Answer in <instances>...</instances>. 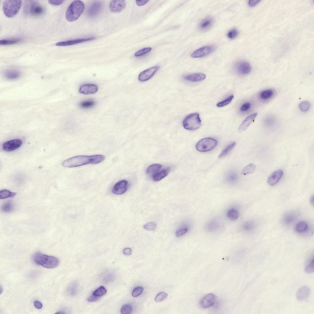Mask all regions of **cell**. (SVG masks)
I'll return each instance as SVG.
<instances>
[{
    "label": "cell",
    "instance_id": "37",
    "mask_svg": "<svg viewBox=\"0 0 314 314\" xmlns=\"http://www.w3.org/2000/svg\"><path fill=\"white\" fill-rule=\"evenodd\" d=\"M107 292V291L105 288L103 286H101L93 292V294L101 297L102 296L106 294Z\"/></svg>",
    "mask_w": 314,
    "mask_h": 314
},
{
    "label": "cell",
    "instance_id": "58",
    "mask_svg": "<svg viewBox=\"0 0 314 314\" xmlns=\"http://www.w3.org/2000/svg\"><path fill=\"white\" fill-rule=\"evenodd\" d=\"M0 289H1L0 291H1V294L3 291V288L1 285V286H0Z\"/></svg>",
    "mask_w": 314,
    "mask_h": 314
},
{
    "label": "cell",
    "instance_id": "24",
    "mask_svg": "<svg viewBox=\"0 0 314 314\" xmlns=\"http://www.w3.org/2000/svg\"><path fill=\"white\" fill-rule=\"evenodd\" d=\"M308 225L307 223L304 221L298 222L295 227V230L296 232L299 233H302L307 231L308 229Z\"/></svg>",
    "mask_w": 314,
    "mask_h": 314
},
{
    "label": "cell",
    "instance_id": "59",
    "mask_svg": "<svg viewBox=\"0 0 314 314\" xmlns=\"http://www.w3.org/2000/svg\"><path fill=\"white\" fill-rule=\"evenodd\" d=\"M56 313H61H61H62V314H64V313H66L63 311H59L57 312Z\"/></svg>",
    "mask_w": 314,
    "mask_h": 314
},
{
    "label": "cell",
    "instance_id": "54",
    "mask_svg": "<svg viewBox=\"0 0 314 314\" xmlns=\"http://www.w3.org/2000/svg\"><path fill=\"white\" fill-rule=\"evenodd\" d=\"M34 305L35 308L38 309H41L43 307L42 303L38 300H35L34 301Z\"/></svg>",
    "mask_w": 314,
    "mask_h": 314
},
{
    "label": "cell",
    "instance_id": "29",
    "mask_svg": "<svg viewBox=\"0 0 314 314\" xmlns=\"http://www.w3.org/2000/svg\"><path fill=\"white\" fill-rule=\"evenodd\" d=\"M314 257L313 256L310 258L305 267V271L306 273L309 274L314 272Z\"/></svg>",
    "mask_w": 314,
    "mask_h": 314
},
{
    "label": "cell",
    "instance_id": "23",
    "mask_svg": "<svg viewBox=\"0 0 314 314\" xmlns=\"http://www.w3.org/2000/svg\"><path fill=\"white\" fill-rule=\"evenodd\" d=\"M4 75L7 79L9 80H16L19 78L21 75V73L18 70L15 69H9L4 73Z\"/></svg>",
    "mask_w": 314,
    "mask_h": 314
},
{
    "label": "cell",
    "instance_id": "6",
    "mask_svg": "<svg viewBox=\"0 0 314 314\" xmlns=\"http://www.w3.org/2000/svg\"><path fill=\"white\" fill-rule=\"evenodd\" d=\"M218 142L210 138L203 139L199 141L196 146L197 150L200 152H206L212 151L217 145Z\"/></svg>",
    "mask_w": 314,
    "mask_h": 314
},
{
    "label": "cell",
    "instance_id": "17",
    "mask_svg": "<svg viewBox=\"0 0 314 314\" xmlns=\"http://www.w3.org/2000/svg\"><path fill=\"white\" fill-rule=\"evenodd\" d=\"M310 289L307 286H303L297 291L296 297L299 301H302L306 300L309 296Z\"/></svg>",
    "mask_w": 314,
    "mask_h": 314
},
{
    "label": "cell",
    "instance_id": "27",
    "mask_svg": "<svg viewBox=\"0 0 314 314\" xmlns=\"http://www.w3.org/2000/svg\"><path fill=\"white\" fill-rule=\"evenodd\" d=\"M162 166L161 164L156 163L152 164L149 166L147 169L146 172L148 174H153L155 173L161 169Z\"/></svg>",
    "mask_w": 314,
    "mask_h": 314
},
{
    "label": "cell",
    "instance_id": "32",
    "mask_svg": "<svg viewBox=\"0 0 314 314\" xmlns=\"http://www.w3.org/2000/svg\"><path fill=\"white\" fill-rule=\"evenodd\" d=\"M256 168L255 164L251 163L246 166L242 170V174L244 175L249 174L255 171Z\"/></svg>",
    "mask_w": 314,
    "mask_h": 314
},
{
    "label": "cell",
    "instance_id": "35",
    "mask_svg": "<svg viewBox=\"0 0 314 314\" xmlns=\"http://www.w3.org/2000/svg\"><path fill=\"white\" fill-rule=\"evenodd\" d=\"M234 98V96L233 95L228 97L225 99L218 103L217 104V106L218 107L221 108L226 106L231 103Z\"/></svg>",
    "mask_w": 314,
    "mask_h": 314
},
{
    "label": "cell",
    "instance_id": "55",
    "mask_svg": "<svg viewBox=\"0 0 314 314\" xmlns=\"http://www.w3.org/2000/svg\"><path fill=\"white\" fill-rule=\"evenodd\" d=\"M254 225L252 223H247L245 226V228L247 230H250L253 228Z\"/></svg>",
    "mask_w": 314,
    "mask_h": 314
},
{
    "label": "cell",
    "instance_id": "5",
    "mask_svg": "<svg viewBox=\"0 0 314 314\" xmlns=\"http://www.w3.org/2000/svg\"><path fill=\"white\" fill-rule=\"evenodd\" d=\"M184 127L186 130H194L199 128L201 125V120L200 114L194 113L187 116L183 122Z\"/></svg>",
    "mask_w": 314,
    "mask_h": 314
},
{
    "label": "cell",
    "instance_id": "48",
    "mask_svg": "<svg viewBox=\"0 0 314 314\" xmlns=\"http://www.w3.org/2000/svg\"><path fill=\"white\" fill-rule=\"evenodd\" d=\"M251 107V104L250 102L245 103L242 105L240 108V110L242 111H247L250 109Z\"/></svg>",
    "mask_w": 314,
    "mask_h": 314
},
{
    "label": "cell",
    "instance_id": "36",
    "mask_svg": "<svg viewBox=\"0 0 314 314\" xmlns=\"http://www.w3.org/2000/svg\"><path fill=\"white\" fill-rule=\"evenodd\" d=\"M95 104V102L92 100H88L81 102L80 105L81 107L84 109H88L93 107Z\"/></svg>",
    "mask_w": 314,
    "mask_h": 314
},
{
    "label": "cell",
    "instance_id": "22",
    "mask_svg": "<svg viewBox=\"0 0 314 314\" xmlns=\"http://www.w3.org/2000/svg\"><path fill=\"white\" fill-rule=\"evenodd\" d=\"M171 170L170 168H167L161 170H159L153 175V180L155 181H159L166 177L169 173Z\"/></svg>",
    "mask_w": 314,
    "mask_h": 314
},
{
    "label": "cell",
    "instance_id": "8",
    "mask_svg": "<svg viewBox=\"0 0 314 314\" xmlns=\"http://www.w3.org/2000/svg\"><path fill=\"white\" fill-rule=\"evenodd\" d=\"M23 142L20 139H14L7 141L5 142L2 146L5 151L10 152L17 150L22 145Z\"/></svg>",
    "mask_w": 314,
    "mask_h": 314
},
{
    "label": "cell",
    "instance_id": "14",
    "mask_svg": "<svg viewBox=\"0 0 314 314\" xmlns=\"http://www.w3.org/2000/svg\"><path fill=\"white\" fill-rule=\"evenodd\" d=\"M237 72L243 75H246L249 73L252 68L250 64L247 62L242 61L238 62L235 66Z\"/></svg>",
    "mask_w": 314,
    "mask_h": 314
},
{
    "label": "cell",
    "instance_id": "44",
    "mask_svg": "<svg viewBox=\"0 0 314 314\" xmlns=\"http://www.w3.org/2000/svg\"><path fill=\"white\" fill-rule=\"evenodd\" d=\"M152 48L147 47L143 48L137 52L135 54V56L139 57L145 54L152 50Z\"/></svg>",
    "mask_w": 314,
    "mask_h": 314
},
{
    "label": "cell",
    "instance_id": "13",
    "mask_svg": "<svg viewBox=\"0 0 314 314\" xmlns=\"http://www.w3.org/2000/svg\"><path fill=\"white\" fill-rule=\"evenodd\" d=\"M126 6V2L123 0H113L110 2L109 9L113 13H120L125 9Z\"/></svg>",
    "mask_w": 314,
    "mask_h": 314
},
{
    "label": "cell",
    "instance_id": "53",
    "mask_svg": "<svg viewBox=\"0 0 314 314\" xmlns=\"http://www.w3.org/2000/svg\"><path fill=\"white\" fill-rule=\"evenodd\" d=\"M123 253L124 255L127 256H130L132 253V250L129 248H126L123 250Z\"/></svg>",
    "mask_w": 314,
    "mask_h": 314
},
{
    "label": "cell",
    "instance_id": "10",
    "mask_svg": "<svg viewBox=\"0 0 314 314\" xmlns=\"http://www.w3.org/2000/svg\"><path fill=\"white\" fill-rule=\"evenodd\" d=\"M128 187V181L123 179L116 183L113 187L112 192L116 195H122L127 191Z\"/></svg>",
    "mask_w": 314,
    "mask_h": 314
},
{
    "label": "cell",
    "instance_id": "47",
    "mask_svg": "<svg viewBox=\"0 0 314 314\" xmlns=\"http://www.w3.org/2000/svg\"><path fill=\"white\" fill-rule=\"evenodd\" d=\"M187 228H184L178 230L176 232L175 235L177 237H180L186 234L188 231Z\"/></svg>",
    "mask_w": 314,
    "mask_h": 314
},
{
    "label": "cell",
    "instance_id": "39",
    "mask_svg": "<svg viewBox=\"0 0 314 314\" xmlns=\"http://www.w3.org/2000/svg\"><path fill=\"white\" fill-rule=\"evenodd\" d=\"M168 296V294L165 292H160L156 296L155 299V300L157 303L166 300Z\"/></svg>",
    "mask_w": 314,
    "mask_h": 314
},
{
    "label": "cell",
    "instance_id": "42",
    "mask_svg": "<svg viewBox=\"0 0 314 314\" xmlns=\"http://www.w3.org/2000/svg\"><path fill=\"white\" fill-rule=\"evenodd\" d=\"M132 310V307L131 305L126 304L122 307L121 312L123 314H129L131 313Z\"/></svg>",
    "mask_w": 314,
    "mask_h": 314
},
{
    "label": "cell",
    "instance_id": "51",
    "mask_svg": "<svg viewBox=\"0 0 314 314\" xmlns=\"http://www.w3.org/2000/svg\"><path fill=\"white\" fill-rule=\"evenodd\" d=\"M149 2V1L147 0H137L136 3L138 6H142L146 4Z\"/></svg>",
    "mask_w": 314,
    "mask_h": 314
},
{
    "label": "cell",
    "instance_id": "16",
    "mask_svg": "<svg viewBox=\"0 0 314 314\" xmlns=\"http://www.w3.org/2000/svg\"><path fill=\"white\" fill-rule=\"evenodd\" d=\"M102 8V4L100 2H95L92 4L88 10V15L91 17L97 16L101 12Z\"/></svg>",
    "mask_w": 314,
    "mask_h": 314
},
{
    "label": "cell",
    "instance_id": "9",
    "mask_svg": "<svg viewBox=\"0 0 314 314\" xmlns=\"http://www.w3.org/2000/svg\"><path fill=\"white\" fill-rule=\"evenodd\" d=\"M159 67V66H156L142 71L139 76V80L144 82L151 79L158 70Z\"/></svg>",
    "mask_w": 314,
    "mask_h": 314
},
{
    "label": "cell",
    "instance_id": "52",
    "mask_svg": "<svg viewBox=\"0 0 314 314\" xmlns=\"http://www.w3.org/2000/svg\"><path fill=\"white\" fill-rule=\"evenodd\" d=\"M260 2L259 0H250L248 2V5L250 7H253L256 6Z\"/></svg>",
    "mask_w": 314,
    "mask_h": 314
},
{
    "label": "cell",
    "instance_id": "30",
    "mask_svg": "<svg viewBox=\"0 0 314 314\" xmlns=\"http://www.w3.org/2000/svg\"><path fill=\"white\" fill-rule=\"evenodd\" d=\"M236 145L235 142H233L227 146L224 149L218 156L219 158H222L226 156L234 148Z\"/></svg>",
    "mask_w": 314,
    "mask_h": 314
},
{
    "label": "cell",
    "instance_id": "20",
    "mask_svg": "<svg viewBox=\"0 0 314 314\" xmlns=\"http://www.w3.org/2000/svg\"><path fill=\"white\" fill-rule=\"evenodd\" d=\"M206 78V75L202 73H194L184 77V79L191 82H199L203 81Z\"/></svg>",
    "mask_w": 314,
    "mask_h": 314
},
{
    "label": "cell",
    "instance_id": "21",
    "mask_svg": "<svg viewBox=\"0 0 314 314\" xmlns=\"http://www.w3.org/2000/svg\"><path fill=\"white\" fill-rule=\"evenodd\" d=\"M257 114V113H254L246 117L239 127V132L241 133L245 130L255 120Z\"/></svg>",
    "mask_w": 314,
    "mask_h": 314
},
{
    "label": "cell",
    "instance_id": "41",
    "mask_svg": "<svg viewBox=\"0 0 314 314\" xmlns=\"http://www.w3.org/2000/svg\"><path fill=\"white\" fill-rule=\"evenodd\" d=\"M295 218V216L294 214H289L284 217V222L286 224H290L294 221Z\"/></svg>",
    "mask_w": 314,
    "mask_h": 314
},
{
    "label": "cell",
    "instance_id": "7",
    "mask_svg": "<svg viewBox=\"0 0 314 314\" xmlns=\"http://www.w3.org/2000/svg\"><path fill=\"white\" fill-rule=\"evenodd\" d=\"M24 13L33 16H39L44 12V8L36 1H27L24 8Z\"/></svg>",
    "mask_w": 314,
    "mask_h": 314
},
{
    "label": "cell",
    "instance_id": "1",
    "mask_svg": "<svg viewBox=\"0 0 314 314\" xmlns=\"http://www.w3.org/2000/svg\"><path fill=\"white\" fill-rule=\"evenodd\" d=\"M105 157L102 155L91 156L79 155L71 157L63 161V166L73 168L79 167L88 164H97L103 161Z\"/></svg>",
    "mask_w": 314,
    "mask_h": 314
},
{
    "label": "cell",
    "instance_id": "25",
    "mask_svg": "<svg viewBox=\"0 0 314 314\" xmlns=\"http://www.w3.org/2000/svg\"><path fill=\"white\" fill-rule=\"evenodd\" d=\"M17 195L15 192H13L7 189H3L0 191V199H5L14 197Z\"/></svg>",
    "mask_w": 314,
    "mask_h": 314
},
{
    "label": "cell",
    "instance_id": "45",
    "mask_svg": "<svg viewBox=\"0 0 314 314\" xmlns=\"http://www.w3.org/2000/svg\"><path fill=\"white\" fill-rule=\"evenodd\" d=\"M143 290L144 289L142 287H137L133 290L132 293V295L134 297H138L142 293Z\"/></svg>",
    "mask_w": 314,
    "mask_h": 314
},
{
    "label": "cell",
    "instance_id": "49",
    "mask_svg": "<svg viewBox=\"0 0 314 314\" xmlns=\"http://www.w3.org/2000/svg\"><path fill=\"white\" fill-rule=\"evenodd\" d=\"M101 297H98L93 294L89 297L87 298V301L90 302L96 301L99 300Z\"/></svg>",
    "mask_w": 314,
    "mask_h": 314
},
{
    "label": "cell",
    "instance_id": "26",
    "mask_svg": "<svg viewBox=\"0 0 314 314\" xmlns=\"http://www.w3.org/2000/svg\"><path fill=\"white\" fill-rule=\"evenodd\" d=\"M213 20L211 18H207L203 20L200 25V28L202 30L208 29L212 25Z\"/></svg>",
    "mask_w": 314,
    "mask_h": 314
},
{
    "label": "cell",
    "instance_id": "40",
    "mask_svg": "<svg viewBox=\"0 0 314 314\" xmlns=\"http://www.w3.org/2000/svg\"><path fill=\"white\" fill-rule=\"evenodd\" d=\"M310 104L307 101H304L301 102L299 105L300 110L303 112L308 111L310 108Z\"/></svg>",
    "mask_w": 314,
    "mask_h": 314
},
{
    "label": "cell",
    "instance_id": "34",
    "mask_svg": "<svg viewBox=\"0 0 314 314\" xmlns=\"http://www.w3.org/2000/svg\"><path fill=\"white\" fill-rule=\"evenodd\" d=\"M78 290V285L76 283L71 284L69 287L67 292L70 295H74L76 294Z\"/></svg>",
    "mask_w": 314,
    "mask_h": 314
},
{
    "label": "cell",
    "instance_id": "3",
    "mask_svg": "<svg viewBox=\"0 0 314 314\" xmlns=\"http://www.w3.org/2000/svg\"><path fill=\"white\" fill-rule=\"evenodd\" d=\"M85 8L84 4L80 1H75L68 7L66 14L67 20L70 22L75 21L83 13Z\"/></svg>",
    "mask_w": 314,
    "mask_h": 314
},
{
    "label": "cell",
    "instance_id": "50",
    "mask_svg": "<svg viewBox=\"0 0 314 314\" xmlns=\"http://www.w3.org/2000/svg\"><path fill=\"white\" fill-rule=\"evenodd\" d=\"M64 2V1H49L48 2L50 4L52 5L56 6L62 5Z\"/></svg>",
    "mask_w": 314,
    "mask_h": 314
},
{
    "label": "cell",
    "instance_id": "19",
    "mask_svg": "<svg viewBox=\"0 0 314 314\" xmlns=\"http://www.w3.org/2000/svg\"><path fill=\"white\" fill-rule=\"evenodd\" d=\"M283 174V171L278 170L273 172L268 179L267 183L270 186L276 185L280 180Z\"/></svg>",
    "mask_w": 314,
    "mask_h": 314
},
{
    "label": "cell",
    "instance_id": "33",
    "mask_svg": "<svg viewBox=\"0 0 314 314\" xmlns=\"http://www.w3.org/2000/svg\"><path fill=\"white\" fill-rule=\"evenodd\" d=\"M14 206L10 202H8L4 203L2 206V210L5 212L8 213L11 212L13 210Z\"/></svg>",
    "mask_w": 314,
    "mask_h": 314
},
{
    "label": "cell",
    "instance_id": "57",
    "mask_svg": "<svg viewBox=\"0 0 314 314\" xmlns=\"http://www.w3.org/2000/svg\"><path fill=\"white\" fill-rule=\"evenodd\" d=\"M314 196H313L311 197L310 199V202L313 206L314 205Z\"/></svg>",
    "mask_w": 314,
    "mask_h": 314
},
{
    "label": "cell",
    "instance_id": "38",
    "mask_svg": "<svg viewBox=\"0 0 314 314\" xmlns=\"http://www.w3.org/2000/svg\"><path fill=\"white\" fill-rule=\"evenodd\" d=\"M227 216L230 219L232 220L237 219L239 217L238 212L234 209H231L227 213Z\"/></svg>",
    "mask_w": 314,
    "mask_h": 314
},
{
    "label": "cell",
    "instance_id": "4",
    "mask_svg": "<svg viewBox=\"0 0 314 314\" xmlns=\"http://www.w3.org/2000/svg\"><path fill=\"white\" fill-rule=\"evenodd\" d=\"M22 2L21 1H5L3 4V11L8 18H12L16 15L20 10Z\"/></svg>",
    "mask_w": 314,
    "mask_h": 314
},
{
    "label": "cell",
    "instance_id": "43",
    "mask_svg": "<svg viewBox=\"0 0 314 314\" xmlns=\"http://www.w3.org/2000/svg\"><path fill=\"white\" fill-rule=\"evenodd\" d=\"M144 228L148 230L153 231L156 228V224L154 222L147 223L145 224L143 227Z\"/></svg>",
    "mask_w": 314,
    "mask_h": 314
},
{
    "label": "cell",
    "instance_id": "46",
    "mask_svg": "<svg viewBox=\"0 0 314 314\" xmlns=\"http://www.w3.org/2000/svg\"><path fill=\"white\" fill-rule=\"evenodd\" d=\"M238 33V32L236 29H233L228 32L227 36L229 38L233 39L237 37Z\"/></svg>",
    "mask_w": 314,
    "mask_h": 314
},
{
    "label": "cell",
    "instance_id": "31",
    "mask_svg": "<svg viewBox=\"0 0 314 314\" xmlns=\"http://www.w3.org/2000/svg\"><path fill=\"white\" fill-rule=\"evenodd\" d=\"M21 39L20 38H15L11 39H5L0 41L1 45H9L17 44L20 41Z\"/></svg>",
    "mask_w": 314,
    "mask_h": 314
},
{
    "label": "cell",
    "instance_id": "28",
    "mask_svg": "<svg viewBox=\"0 0 314 314\" xmlns=\"http://www.w3.org/2000/svg\"><path fill=\"white\" fill-rule=\"evenodd\" d=\"M274 93V91L272 89L266 90L260 93V97L263 100H267L272 97Z\"/></svg>",
    "mask_w": 314,
    "mask_h": 314
},
{
    "label": "cell",
    "instance_id": "11",
    "mask_svg": "<svg viewBox=\"0 0 314 314\" xmlns=\"http://www.w3.org/2000/svg\"><path fill=\"white\" fill-rule=\"evenodd\" d=\"M217 299L216 296L213 293L208 294L203 297L200 302V305L203 308H207L213 306Z\"/></svg>",
    "mask_w": 314,
    "mask_h": 314
},
{
    "label": "cell",
    "instance_id": "56",
    "mask_svg": "<svg viewBox=\"0 0 314 314\" xmlns=\"http://www.w3.org/2000/svg\"><path fill=\"white\" fill-rule=\"evenodd\" d=\"M236 175L234 173L230 174L228 176V178L231 181H234L236 178Z\"/></svg>",
    "mask_w": 314,
    "mask_h": 314
},
{
    "label": "cell",
    "instance_id": "15",
    "mask_svg": "<svg viewBox=\"0 0 314 314\" xmlns=\"http://www.w3.org/2000/svg\"><path fill=\"white\" fill-rule=\"evenodd\" d=\"M96 39L94 37H91L85 38H80L72 40L67 41L58 42L56 44L57 46H68L78 44L84 42L91 41Z\"/></svg>",
    "mask_w": 314,
    "mask_h": 314
},
{
    "label": "cell",
    "instance_id": "12",
    "mask_svg": "<svg viewBox=\"0 0 314 314\" xmlns=\"http://www.w3.org/2000/svg\"><path fill=\"white\" fill-rule=\"evenodd\" d=\"M215 48L212 46H207L201 48L193 53L191 57L194 58H198L205 56L212 53Z\"/></svg>",
    "mask_w": 314,
    "mask_h": 314
},
{
    "label": "cell",
    "instance_id": "2",
    "mask_svg": "<svg viewBox=\"0 0 314 314\" xmlns=\"http://www.w3.org/2000/svg\"><path fill=\"white\" fill-rule=\"evenodd\" d=\"M32 260L36 264L49 269L57 267L59 263V260L56 257L44 255L39 252L34 254Z\"/></svg>",
    "mask_w": 314,
    "mask_h": 314
},
{
    "label": "cell",
    "instance_id": "18",
    "mask_svg": "<svg viewBox=\"0 0 314 314\" xmlns=\"http://www.w3.org/2000/svg\"><path fill=\"white\" fill-rule=\"evenodd\" d=\"M98 90L97 86L93 84H86L82 86L80 88V93L84 95L93 94L96 93Z\"/></svg>",
    "mask_w": 314,
    "mask_h": 314
}]
</instances>
